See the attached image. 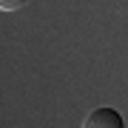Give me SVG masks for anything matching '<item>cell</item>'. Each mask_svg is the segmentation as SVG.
Returning a JSON list of instances; mask_svg holds the SVG:
<instances>
[{
	"mask_svg": "<svg viewBox=\"0 0 128 128\" xmlns=\"http://www.w3.org/2000/svg\"><path fill=\"white\" fill-rule=\"evenodd\" d=\"M26 3L28 0H0V9L3 12H17V9H23Z\"/></svg>",
	"mask_w": 128,
	"mask_h": 128,
	"instance_id": "7a4b0ae2",
	"label": "cell"
},
{
	"mask_svg": "<svg viewBox=\"0 0 128 128\" xmlns=\"http://www.w3.org/2000/svg\"><path fill=\"white\" fill-rule=\"evenodd\" d=\"M82 128H125V120H122V114L117 108L102 105V108H94L82 120Z\"/></svg>",
	"mask_w": 128,
	"mask_h": 128,
	"instance_id": "6da1fadb",
	"label": "cell"
}]
</instances>
